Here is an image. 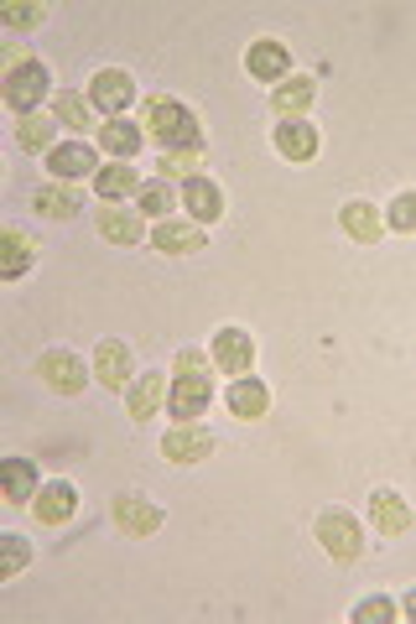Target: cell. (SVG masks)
Listing matches in <instances>:
<instances>
[{
  "label": "cell",
  "instance_id": "cell-1",
  "mask_svg": "<svg viewBox=\"0 0 416 624\" xmlns=\"http://www.w3.org/2000/svg\"><path fill=\"white\" fill-rule=\"evenodd\" d=\"M140 120H146V131L157 136V146H167V152H203V125L193 120V110L182 104V99H146V110H140Z\"/></svg>",
  "mask_w": 416,
  "mask_h": 624
},
{
  "label": "cell",
  "instance_id": "cell-2",
  "mask_svg": "<svg viewBox=\"0 0 416 624\" xmlns=\"http://www.w3.org/2000/svg\"><path fill=\"white\" fill-rule=\"evenodd\" d=\"M317 542H323V551L334 562H355L359 551H364V531H359V521L349 510H323L317 515Z\"/></svg>",
  "mask_w": 416,
  "mask_h": 624
},
{
  "label": "cell",
  "instance_id": "cell-3",
  "mask_svg": "<svg viewBox=\"0 0 416 624\" xmlns=\"http://www.w3.org/2000/svg\"><path fill=\"white\" fill-rule=\"evenodd\" d=\"M47 68L42 63H26L16 74H5V104L16 110V115H42V99H47Z\"/></svg>",
  "mask_w": 416,
  "mask_h": 624
},
{
  "label": "cell",
  "instance_id": "cell-4",
  "mask_svg": "<svg viewBox=\"0 0 416 624\" xmlns=\"http://www.w3.org/2000/svg\"><path fill=\"white\" fill-rule=\"evenodd\" d=\"M209 354H214V370L224 375H250V359H256V338L245 328H218L214 344H209Z\"/></svg>",
  "mask_w": 416,
  "mask_h": 624
},
{
  "label": "cell",
  "instance_id": "cell-5",
  "mask_svg": "<svg viewBox=\"0 0 416 624\" xmlns=\"http://www.w3.org/2000/svg\"><path fill=\"white\" fill-rule=\"evenodd\" d=\"M89 104H100L110 120H120L131 104H136V83H131V74H120V68L94 74V83H89Z\"/></svg>",
  "mask_w": 416,
  "mask_h": 624
},
{
  "label": "cell",
  "instance_id": "cell-6",
  "mask_svg": "<svg viewBox=\"0 0 416 624\" xmlns=\"http://www.w3.org/2000/svg\"><path fill=\"white\" fill-rule=\"evenodd\" d=\"M42 386H53L58 395H83V386H89V370H83L79 354L47 349V354H42Z\"/></svg>",
  "mask_w": 416,
  "mask_h": 624
},
{
  "label": "cell",
  "instance_id": "cell-7",
  "mask_svg": "<svg viewBox=\"0 0 416 624\" xmlns=\"http://www.w3.org/2000/svg\"><path fill=\"white\" fill-rule=\"evenodd\" d=\"M209 395H214V380H209V375H178V380H172V395H167V411H172L178 422H199L203 411H209Z\"/></svg>",
  "mask_w": 416,
  "mask_h": 624
},
{
  "label": "cell",
  "instance_id": "cell-8",
  "mask_svg": "<svg viewBox=\"0 0 416 624\" xmlns=\"http://www.w3.org/2000/svg\"><path fill=\"white\" fill-rule=\"evenodd\" d=\"M209 453H214V437L199 432L193 422H182V427H172L161 437V458H167V464H203Z\"/></svg>",
  "mask_w": 416,
  "mask_h": 624
},
{
  "label": "cell",
  "instance_id": "cell-9",
  "mask_svg": "<svg viewBox=\"0 0 416 624\" xmlns=\"http://www.w3.org/2000/svg\"><path fill=\"white\" fill-rule=\"evenodd\" d=\"M42 526H63V521H74V510H79V489L68 484V479H53V484L37 489V500H32Z\"/></svg>",
  "mask_w": 416,
  "mask_h": 624
},
{
  "label": "cell",
  "instance_id": "cell-10",
  "mask_svg": "<svg viewBox=\"0 0 416 624\" xmlns=\"http://www.w3.org/2000/svg\"><path fill=\"white\" fill-rule=\"evenodd\" d=\"M110 515H115V526L125 531V536H151V531L167 521L151 500H140V494H120L115 505H110Z\"/></svg>",
  "mask_w": 416,
  "mask_h": 624
},
{
  "label": "cell",
  "instance_id": "cell-11",
  "mask_svg": "<svg viewBox=\"0 0 416 624\" xmlns=\"http://www.w3.org/2000/svg\"><path fill=\"white\" fill-rule=\"evenodd\" d=\"M151 245L161 255H199L209 245V230L203 224H178V219H161L157 230H151Z\"/></svg>",
  "mask_w": 416,
  "mask_h": 624
},
{
  "label": "cell",
  "instance_id": "cell-12",
  "mask_svg": "<svg viewBox=\"0 0 416 624\" xmlns=\"http://www.w3.org/2000/svg\"><path fill=\"white\" fill-rule=\"evenodd\" d=\"M167 395H172L167 375H140L136 386L125 390V411H131V422H151V416L167 406Z\"/></svg>",
  "mask_w": 416,
  "mask_h": 624
},
{
  "label": "cell",
  "instance_id": "cell-13",
  "mask_svg": "<svg viewBox=\"0 0 416 624\" xmlns=\"http://www.w3.org/2000/svg\"><path fill=\"white\" fill-rule=\"evenodd\" d=\"M94 380L110 390H131V349L120 338H104L94 349Z\"/></svg>",
  "mask_w": 416,
  "mask_h": 624
},
{
  "label": "cell",
  "instance_id": "cell-14",
  "mask_svg": "<svg viewBox=\"0 0 416 624\" xmlns=\"http://www.w3.org/2000/svg\"><path fill=\"white\" fill-rule=\"evenodd\" d=\"M47 167H53V177H94L100 172V146H83V141L53 146V152H47Z\"/></svg>",
  "mask_w": 416,
  "mask_h": 624
},
{
  "label": "cell",
  "instance_id": "cell-15",
  "mask_svg": "<svg viewBox=\"0 0 416 624\" xmlns=\"http://www.w3.org/2000/svg\"><path fill=\"white\" fill-rule=\"evenodd\" d=\"M94 230H100L110 245H136V239H146L140 209H120V203H104L100 214H94Z\"/></svg>",
  "mask_w": 416,
  "mask_h": 624
},
{
  "label": "cell",
  "instance_id": "cell-16",
  "mask_svg": "<svg viewBox=\"0 0 416 624\" xmlns=\"http://www.w3.org/2000/svg\"><path fill=\"white\" fill-rule=\"evenodd\" d=\"M370 521H375L380 536H406V526H412V510H406L401 494L375 489V494H370Z\"/></svg>",
  "mask_w": 416,
  "mask_h": 624
},
{
  "label": "cell",
  "instance_id": "cell-17",
  "mask_svg": "<svg viewBox=\"0 0 416 624\" xmlns=\"http://www.w3.org/2000/svg\"><path fill=\"white\" fill-rule=\"evenodd\" d=\"M245 68H250V78H286V74H292V53H286L281 42L260 37V42H250Z\"/></svg>",
  "mask_w": 416,
  "mask_h": 624
},
{
  "label": "cell",
  "instance_id": "cell-18",
  "mask_svg": "<svg viewBox=\"0 0 416 624\" xmlns=\"http://www.w3.org/2000/svg\"><path fill=\"white\" fill-rule=\"evenodd\" d=\"M338 230L359 239V245H375L380 234H385V219L375 214V203H344L338 209Z\"/></svg>",
  "mask_w": 416,
  "mask_h": 624
},
{
  "label": "cell",
  "instance_id": "cell-19",
  "mask_svg": "<svg viewBox=\"0 0 416 624\" xmlns=\"http://www.w3.org/2000/svg\"><path fill=\"white\" fill-rule=\"evenodd\" d=\"M182 203L193 209V224H214L224 214V193H218L214 177H193V182H182Z\"/></svg>",
  "mask_w": 416,
  "mask_h": 624
},
{
  "label": "cell",
  "instance_id": "cell-20",
  "mask_svg": "<svg viewBox=\"0 0 416 624\" xmlns=\"http://www.w3.org/2000/svg\"><path fill=\"white\" fill-rule=\"evenodd\" d=\"M313 94H317V83L307 74H292V78H281V89H277V115L281 120H302L307 110H313Z\"/></svg>",
  "mask_w": 416,
  "mask_h": 624
},
{
  "label": "cell",
  "instance_id": "cell-21",
  "mask_svg": "<svg viewBox=\"0 0 416 624\" xmlns=\"http://www.w3.org/2000/svg\"><path fill=\"white\" fill-rule=\"evenodd\" d=\"M277 152L286 156V161H313L317 156V131L307 125V120H281Z\"/></svg>",
  "mask_w": 416,
  "mask_h": 624
},
{
  "label": "cell",
  "instance_id": "cell-22",
  "mask_svg": "<svg viewBox=\"0 0 416 624\" xmlns=\"http://www.w3.org/2000/svg\"><path fill=\"white\" fill-rule=\"evenodd\" d=\"M0 245H5V266H0V276L5 281H21V276L32 271V260H37V239L21 230H5L0 234Z\"/></svg>",
  "mask_w": 416,
  "mask_h": 624
},
{
  "label": "cell",
  "instance_id": "cell-23",
  "mask_svg": "<svg viewBox=\"0 0 416 624\" xmlns=\"http://www.w3.org/2000/svg\"><path fill=\"white\" fill-rule=\"evenodd\" d=\"M100 152H110V156H120V161H131V156L140 152V125L136 120H104L100 125Z\"/></svg>",
  "mask_w": 416,
  "mask_h": 624
},
{
  "label": "cell",
  "instance_id": "cell-24",
  "mask_svg": "<svg viewBox=\"0 0 416 624\" xmlns=\"http://www.w3.org/2000/svg\"><path fill=\"white\" fill-rule=\"evenodd\" d=\"M266 406H271V390L260 386V380H250V375H239L235 386H229V411H235V416H245V422H256V416H266Z\"/></svg>",
  "mask_w": 416,
  "mask_h": 624
},
{
  "label": "cell",
  "instance_id": "cell-25",
  "mask_svg": "<svg viewBox=\"0 0 416 624\" xmlns=\"http://www.w3.org/2000/svg\"><path fill=\"white\" fill-rule=\"evenodd\" d=\"M0 479H5V500H11V505L37 500V468L26 464V458H5V464H0Z\"/></svg>",
  "mask_w": 416,
  "mask_h": 624
},
{
  "label": "cell",
  "instance_id": "cell-26",
  "mask_svg": "<svg viewBox=\"0 0 416 624\" xmlns=\"http://www.w3.org/2000/svg\"><path fill=\"white\" fill-rule=\"evenodd\" d=\"M94 193H100L104 203H120V198L140 193V177L131 172L125 161H115V167H100V172H94Z\"/></svg>",
  "mask_w": 416,
  "mask_h": 624
},
{
  "label": "cell",
  "instance_id": "cell-27",
  "mask_svg": "<svg viewBox=\"0 0 416 624\" xmlns=\"http://www.w3.org/2000/svg\"><path fill=\"white\" fill-rule=\"evenodd\" d=\"M32 209H37L42 219H74V214H83V193L79 188H42V193L32 198Z\"/></svg>",
  "mask_w": 416,
  "mask_h": 624
},
{
  "label": "cell",
  "instance_id": "cell-28",
  "mask_svg": "<svg viewBox=\"0 0 416 624\" xmlns=\"http://www.w3.org/2000/svg\"><path fill=\"white\" fill-rule=\"evenodd\" d=\"M53 131H58V115H21L16 120V146H26V152H42V146H53Z\"/></svg>",
  "mask_w": 416,
  "mask_h": 624
},
{
  "label": "cell",
  "instance_id": "cell-29",
  "mask_svg": "<svg viewBox=\"0 0 416 624\" xmlns=\"http://www.w3.org/2000/svg\"><path fill=\"white\" fill-rule=\"evenodd\" d=\"M172 203H178V188H167V182H140L136 209L146 219H167V214H172Z\"/></svg>",
  "mask_w": 416,
  "mask_h": 624
},
{
  "label": "cell",
  "instance_id": "cell-30",
  "mask_svg": "<svg viewBox=\"0 0 416 624\" xmlns=\"http://www.w3.org/2000/svg\"><path fill=\"white\" fill-rule=\"evenodd\" d=\"M53 115H58V125H68V131H89V104H83L79 89H63L58 99H53Z\"/></svg>",
  "mask_w": 416,
  "mask_h": 624
},
{
  "label": "cell",
  "instance_id": "cell-31",
  "mask_svg": "<svg viewBox=\"0 0 416 624\" xmlns=\"http://www.w3.org/2000/svg\"><path fill=\"white\" fill-rule=\"evenodd\" d=\"M199 161H203V152H161V182H193V177H203L199 172Z\"/></svg>",
  "mask_w": 416,
  "mask_h": 624
},
{
  "label": "cell",
  "instance_id": "cell-32",
  "mask_svg": "<svg viewBox=\"0 0 416 624\" xmlns=\"http://www.w3.org/2000/svg\"><path fill=\"white\" fill-rule=\"evenodd\" d=\"M26 562H32V546L21 542V536H5L0 542V578H16Z\"/></svg>",
  "mask_w": 416,
  "mask_h": 624
},
{
  "label": "cell",
  "instance_id": "cell-33",
  "mask_svg": "<svg viewBox=\"0 0 416 624\" xmlns=\"http://www.w3.org/2000/svg\"><path fill=\"white\" fill-rule=\"evenodd\" d=\"M401 609L391 604V599H385V593H375V599H364V604L355 609V624H391L396 620Z\"/></svg>",
  "mask_w": 416,
  "mask_h": 624
},
{
  "label": "cell",
  "instance_id": "cell-34",
  "mask_svg": "<svg viewBox=\"0 0 416 624\" xmlns=\"http://www.w3.org/2000/svg\"><path fill=\"white\" fill-rule=\"evenodd\" d=\"M385 224H391V230H401V234H416V193H401L396 203H391Z\"/></svg>",
  "mask_w": 416,
  "mask_h": 624
},
{
  "label": "cell",
  "instance_id": "cell-35",
  "mask_svg": "<svg viewBox=\"0 0 416 624\" xmlns=\"http://www.w3.org/2000/svg\"><path fill=\"white\" fill-rule=\"evenodd\" d=\"M178 375H214V354H203V349H182L178 359Z\"/></svg>",
  "mask_w": 416,
  "mask_h": 624
},
{
  "label": "cell",
  "instance_id": "cell-36",
  "mask_svg": "<svg viewBox=\"0 0 416 624\" xmlns=\"http://www.w3.org/2000/svg\"><path fill=\"white\" fill-rule=\"evenodd\" d=\"M42 16H47L42 5H5V21H11V26H21V32H26V26H37Z\"/></svg>",
  "mask_w": 416,
  "mask_h": 624
},
{
  "label": "cell",
  "instance_id": "cell-37",
  "mask_svg": "<svg viewBox=\"0 0 416 624\" xmlns=\"http://www.w3.org/2000/svg\"><path fill=\"white\" fill-rule=\"evenodd\" d=\"M401 614H406V620L416 624V588H412V593H406V599H401Z\"/></svg>",
  "mask_w": 416,
  "mask_h": 624
}]
</instances>
